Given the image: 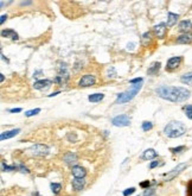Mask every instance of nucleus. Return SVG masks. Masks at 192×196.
<instances>
[{"label": "nucleus", "mask_w": 192, "mask_h": 196, "mask_svg": "<svg viewBox=\"0 0 192 196\" xmlns=\"http://www.w3.org/2000/svg\"><path fill=\"white\" fill-rule=\"evenodd\" d=\"M178 44H190L192 43V33H183V35H180L178 38H177V41H176Z\"/></svg>", "instance_id": "13"}, {"label": "nucleus", "mask_w": 192, "mask_h": 196, "mask_svg": "<svg viewBox=\"0 0 192 196\" xmlns=\"http://www.w3.org/2000/svg\"><path fill=\"white\" fill-rule=\"evenodd\" d=\"M71 174L74 176V178H84L87 175V171L84 168L78 167V165H74L71 168Z\"/></svg>", "instance_id": "10"}, {"label": "nucleus", "mask_w": 192, "mask_h": 196, "mask_svg": "<svg viewBox=\"0 0 192 196\" xmlns=\"http://www.w3.org/2000/svg\"><path fill=\"white\" fill-rule=\"evenodd\" d=\"M133 193H135V188L134 187H132V188H128V189H126V190H123V196H129L132 195Z\"/></svg>", "instance_id": "32"}, {"label": "nucleus", "mask_w": 192, "mask_h": 196, "mask_svg": "<svg viewBox=\"0 0 192 196\" xmlns=\"http://www.w3.org/2000/svg\"><path fill=\"white\" fill-rule=\"evenodd\" d=\"M31 4V1H23L21 2V5H30Z\"/></svg>", "instance_id": "43"}, {"label": "nucleus", "mask_w": 192, "mask_h": 196, "mask_svg": "<svg viewBox=\"0 0 192 196\" xmlns=\"http://www.w3.org/2000/svg\"><path fill=\"white\" fill-rule=\"evenodd\" d=\"M178 18H179V15H178V14L172 13V12H169V14H167V24H166V25H167L169 27L173 26V25L177 23Z\"/></svg>", "instance_id": "20"}, {"label": "nucleus", "mask_w": 192, "mask_h": 196, "mask_svg": "<svg viewBox=\"0 0 192 196\" xmlns=\"http://www.w3.org/2000/svg\"><path fill=\"white\" fill-rule=\"evenodd\" d=\"M151 39H152V33H151V32H145V33L142 35L141 42H142L144 45H147V44L151 42Z\"/></svg>", "instance_id": "24"}, {"label": "nucleus", "mask_w": 192, "mask_h": 196, "mask_svg": "<svg viewBox=\"0 0 192 196\" xmlns=\"http://www.w3.org/2000/svg\"><path fill=\"white\" fill-rule=\"evenodd\" d=\"M188 167V164L186 163H182V164H179V165H177L174 169H172L170 172H167V174H165V177H166V180L165 181H171V180H173L174 177H177L185 168Z\"/></svg>", "instance_id": "6"}, {"label": "nucleus", "mask_w": 192, "mask_h": 196, "mask_svg": "<svg viewBox=\"0 0 192 196\" xmlns=\"http://www.w3.org/2000/svg\"><path fill=\"white\" fill-rule=\"evenodd\" d=\"M185 150V146H178V147H172V149H170V151L172 152V153H180V152H183Z\"/></svg>", "instance_id": "29"}, {"label": "nucleus", "mask_w": 192, "mask_h": 196, "mask_svg": "<svg viewBox=\"0 0 192 196\" xmlns=\"http://www.w3.org/2000/svg\"><path fill=\"white\" fill-rule=\"evenodd\" d=\"M153 128V124L151 122V121H144L142 122V130L145 131V132H148V131H151Z\"/></svg>", "instance_id": "27"}, {"label": "nucleus", "mask_w": 192, "mask_h": 196, "mask_svg": "<svg viewBox=\"0 0 192 196\" xmlns=\"http://www.w3.org/2000/svg\"><path fill=\"white\" fill-rule=\"evenodd\" d=\"M38 113H40V108H36V109H31V111H27L25 112V116L30 118V116H33V115H37Z\"/></svg>", "instance_id": "28"}, {"label": "nucleus", "mask_w": 192, "mask_h": 196, "mask_svg": "<svg viewBox=\"0 0 192 196\" xmlns=\"http://www.w3.org/2000/svg\"><path fill=\"white\" fill-rule=\"evenodd\" d=\"M140 82H144V79H142V77H136V79H133V80L129 81V83H132V85L140 83Z\"/></svg>", "instance_id": "35"}, {"label": "nucleus", "mask_w": 192, "mask_h": 196, "mask_svg": "<svg viewBox=\"0 0 192 196\" xmlns=\"http://www.w3.org/2000/svg\"><path fill=\"white\" fill-rule=\"evenodd\" d=\"M155 157H158V153H157L155 150H153V149H147V150L142 153V158L146 159V161H151V159H153V158H155Z\"/></svg>", "instance_id": "18"}, {"label": "nucleus", "mask_w": 192, "mask_h": 196, "mask_svg": "<svg viewBox=\"0 0 192 196\" xmlns=\"http://www.w3.org/2000/svg\"><path fill=\"white\" fill-rule=\"evenodd\" d=\"M134 45H135L134 43H128V44H127V49H128V50H129V49L133 50V49H134Z\"/></svg>", "instance_id": "40"}, {"label": "nucleus", "mask_w": 192, "mask_h": 196, "mask_svg": "<svg viewBox=\"0 0 192 196\" xmlns=\"http://www.w3.org/2000/svg\"><path fill=\"white\" fill-rule=\"evenodd\" d=\"M158 97L171 102H184L190 98V91L184 87H173V86H161L155 89Z\"/></svg>", "instance_id": "1"}, {"label": "nucleus", "mask_w": 192, "mask_h": 196, "mask_svg": "<svg viewBox=\"0 0 192 196\" xmlns=\"http://www.w3.org/2000/svg\"><path fill=\"white\" fill-rule=\"evenodd\" d=\"M42 74H43V71H42V70H38V71H36V73L33 74V77H39Z\"/></svg>", "instance_id": "39"}, {"label": "nucleus", "mask_w": 192, "mask_h": 196, "mask_svg": "<svg viewBox=\"0 0 192 196\" xmlns=\"http://www.w3.org/2000/svg\"><path fill=\"white\" fill-rule=\"evenodd\" d=\"M6 19H7V15H6V14H2V15H1V19H0V23L4 24V21H5Z\"/></svg>", "instance_id": "41"}, {"label": "nucleus", "mask_w": 192, "mask_h": 196, "mask_svg": "<svg viewBox=\"0 0 192 196\" xmlns=\"http://www.w3.org/2000/svg\"><path fill=\"white\" fill-rule=\"evenodd\" d=\"M106 75H107V77H108V79H115L117 74H116V70H115V68H114V67H108Z\"/></svg>", "instance_id": "25"}, {"label": "nucleus", "mask_w": 192, "mask_h": 196, "mask_svg": "<svg viewBox=\"0 0 192 196\" xmlns=\"http://www.w3.org/2000/svg\"><path fill=\"white\" fill-rule=\"evenodd\" d=\"M183 109H184V112H185L186 116H188L189 119H191L192 120V105H186V106H184V107H183Z\"/></svg>", "instance_id": "26"}, {"label": "nucleus", "mask_w": 192, "mask_h": 196, "mask_svg": "<svg viewBox=\"0 0 192 196\" xmlns=\"http://www.w3.org/2000/svg\"><path fill=\"white\" fill-rule=\"evenodd\" d=\"M178 30L180 32H184V33H190V31L192 30V23L190 20H183L179 23L178 25Z\"/></svg>", "instance_id": "12"}, {"label": "nucleus", "mask_w": 192, "mask_h": 196, "mask_svg": "<svg viewBox=\"0 0 192 196\" xmlns=\"http://www.w3.org/2000/svg\"><path fill=\"white\" fill-rule=\"evenodd\" d=\"M1 36L6 37V38H12L13 41L18 39V33L14 30H2L1 31Z\"/></svg>", "instance_id": "19"}, {"label": "nucleus", "mask_w": 192, "mask_h": 196, "mask_svg": "<svg viewBox=\"0 0 192 196\" xmlns=\"http://www.w3.org/2000/svg\"><path fill=\"white\" fill-rule=\"evenodd\" d=\"M160 62H153L151 66H149V68H148V70H147V73H148V75H152V76H154V75H157L158 73H159V70H160Z\"/></svg>", "instance_id": "17"}, {"label": "nucleus", "mask_w": 192, "mask_h": 196, "mask_svg": "<svg viewBox=\"0 0 192 196\" xmlns=\"http://www.w3.org/2000/svg\"><path fill=\"white\" fill-rule=\"evenodd\" d=\"M4 80H5V77H4V75H2V74H1V76H0V81H1V82H2V81H4Z\"/></svg>", "instance_id": "45"}, {"label": "nucleus", "mask_w": 192, "mask_h": 196, "mask_svg": "<svg viewBox=\"0 0 192 196\" xmlns=\"http://www.w3.org/2000/svg\"><path fill=\"white\" fill-rule=\"evenodd\" d=\"M51 85H52V81L51 80H38V81H36L33 83V88L34 89H38V91H43V89L49 88Z\"/></svg>", "instance_id": "11"}, {"label": "nucleus", "mask_w": 192, "mask_h": 196, "mask_svg": "<svg viewBox=\"0 0 192 196\" xmlns=\"http://www.w3.org/2000/svg\"><path fill=\"white\" fill-rule=\"evenodd\" d=\"M20 132L19 128H14V130H11V131H6V132H2L0 134V139L1 140H5V139H10V138H13L15 137L18 133Z\"/></svg>", "instance_id": "15"}, {"label": "nucleus", "mask_w": 192, "mask_h": 196, "mask_svg": "<svg viewBox=\"0 0 192 196\" xmlns=\"http://www.w3.org/2000/svg\"><path fill=\"white\" fill-rule=\"evenodd\" d=\"M49 151H50V149L46 146V145H43V144H36V145H33V146H31L29 150H27V152L30 153V155H32V156H38V157H43V156H46L48 153H49Z\"/></svg>", "instance_id": "4"}, {"label": "nucleus", "mask_w": 192, "mask_h": 196, "mask_svg": "<svg viewBox=\"0 0 192 196\" xmlns=\"http://www.w3.org/2000/svg\"><path fill=\"white\" fill-rule=\"evenodd\" d=\"M158 165H160L159 161H154V162H152V163L149 164V169H154V168H155V167H158Z\"/></svg>", "instance_id": "37"}, {"label": "nucleus", "mask_w": 192, "mask_h": 196, "mask_svg": "<svg viewBox=\"0 0 192 196\" xmlns=\"http://www.w3.org/2000/svg\"><path fill=\"white\" fill-rule=\"evenodd\" d=\"M183 58L180 56H176V57H171L169 61H167V66H166V70H174L177 69L180 63H182Z\"/></svg>", "instance_id": "8"}, {"label": "nucleus", "mask_w": 192, "mask_h": 196, "mask_svg": "<svg viewBox=\"0 0 192 196\" xmlns=\"http://www.w3.org/2000/svg\"><path fill=\"white\" fill-rule=\"evenodd\" d=\"M18 168H19V169H20V171H21V172H24V174H29V172H30V171H29V169H27L26 167H24L23 164H20Z\"/></svg>", "instance_id": "36"}, {"label": "nucleus", "mask_w": 192, "mask_h": 196, "mask_svg": "<svg viewBox=\"0 0 192 196\" xmlns=\"http://www.w3.org/2000/svg\"><path fill=\"white\" fill-rule=\"evenodd\" d=\"M185 132H186V126L180 121H171L164 128V133L169 138L182 137Z\"/></svg>", "instance_id": "2"}, {"label": "nucleus", "mask_w": 192, "mask_h": 196, "mask_svg": "<svg viewBox=\"0 0 192 196\" xmlns=\"http://www.w3.org/2000/svg\"><path fill=\"white\" fill-rule=\"evenodd\" d=\"M180 81L185 85H189V86H192V73H188L185 75H183L180 77Z\"/></svg>", "instance_id": "22"}, {"label": "nucleus", "mask_w": 192, "mask_h": 196, "mask_svg": "<svg viewBox=\"0 0 192 196\" xmlns=\"http://www.w3.org/2000/svg\"><path fill=\"white\" fill-rule=\"evenodd\" d=\"M111 124L116 127H126L130 125V118L127 114H121L111 119Z\"/></svg>", "instance_id": "5"}, {"label": "nucleus", "mask_w": 192, "mask_h": 196, "mask_svg": "<svg viewBox=\"0 0 192 196\" xmlns=\"http://www.w3.org/2000/svg\"><path fill=\"white\" fill-rule=\"evenodd\" d=\"M1 169H2V171H12V170H15V168H14V167L6 165L5 163H1Z\"/></svg>", "instance_id": "31"}, {"label": "nucleus", "mask_w": 192, "mask_h": 196, "mask_svg": "<svg viewBox=\"0 0 192 196\" xmlns=\"http://www.w3.org/2000/svg\"><path fill=\"white\" fill-rule=\"evenodd\" d=\"M103 98H104V95H103L102 93H95V94L89 95V97H88V100H89L90 102H98V101L103 100Z\"/></svg>", "instance_id": "21"}, {"label": "nucleus", "mask_w": 192, "mask_h": 196, "mask_svg": "<svg viewBox=\"0 0 192 196\" xmlns=\"http://www.w3.org/2000/svg\"><path fill=\"white\" fill-rule=\"evenodd\" d=\"M96 82V79L94 75L92 74H87L84 76L81 77L80 82H78V86L80 87H90V86H94Z\"/></svg>", "instance_id": "7"}, {"label": "nucleus", "mask_w": 192, "mask_h": 196, "mask_svg": "<svg viewBox=\"0 0 192 196\" xmlns=\"http://www.w3.org/2000/svg\"><path fill=\"white\" fill-rule=\"evenodd\" d=\"M166 26H167V25H166L165 23H160V24L155 25V26L153 27L154 35H155L157 37H159V38H164L165 35H166V31H167V27H166Z\"/></svg>", "instance_id": "9"}, {"label": "nucleus", "mask_w": 192, "mask_h": 196, "mask_svg": "<svg viewBox=\"0 0 192 196\" xmlns=\"http://www.w3.org/2000/svg\"><path fill=\"white\" fill-rule=\"evenodd\" d=\"M141 88H142V82L133 85L130 89H128V91H126V92H123V93L117 94V98H116L115 103H126V102L133 100V99L136 97V94L140 92Z\"/></svg>", "instance_id": "3"}, {"label": "nucleus", "mask_w": 192, "mask_h": 196, "mask_svg": "<svg viewBox=\"0 0 192 196\" xmlns=\"http://www.w3.org/2000/svg\"><path fill=\"white\" fill-rule=\"evenodd\" d=\"M50 188H51L52 193H53L55 195H57V194L61 192V189H62V184H61V183H55V182H52V183L50 184Z\"/></svg>", "instance_id": "23"}, {"label": "nucleus", "mask_w": 192, "mask_h": 196, "mask_svg": "<svg viewBox=\"0 0 192 196\" xmlns=\"http://www.w3.org/2000/svg\"><path fill=\"white\" fill-rule=\"evenodd\" d=\"M186 196H192V180L188 183V188H186Z\"/></svg>", "instance_id": "33"}, {"label": "nucleus", "mask_w": 192, "mask_h": 196, "mask_svg": "<svg viewBox=\"0 0 192 196\" xmlns=\"http://www.w3.org/2000/svg\"><path fill=\"white\" fill-rule=\"evenodd\" d=\"M32 196H40V194H39L38 192H34V193L32 194Z\"/></svg>", "instance_id": "44"}, {"label": "nucleus", "mask_w": 192, "mask_h": 196, "mask_svg": "<svg viewBox=\"0 0 192 196\" xmlns=\"http://www.w3.org/2000/svg\"><path fill=\"white\" fill-rule=\"evenodd\" d=\"M142 196H155V190L153 188H149V189H146L144 195Z\"/></svg>", "instance_id": "30"}, {"label": "nucleus", "mask_w": 192, "mask_h": 196, "mask_svg": "<svg viewBox=\"0 0 192 196\" xmlns=\"http://www.w3.org/2000/svg\"><path fill=\"white\" fill-rule=\"evenodd\" d=\"M71 184H73V188H74L76 192H80V190H82V189L84 188L86 180H84V178H74L73 182H71Z\"/></svg>", "instance_id": "14"}, {"label": "nucleus", "mask_w": 192, "mask_h": 196, "mask_svg": "<svg viewBox=\"0 0 192 196\" xmlns=\"http://www.w3.org/2000/svg\"><path fill=\"white\" fill-rule=\"evenodd\" d=\"M59 93H61V92L58 91V92H55V93H52V94H49L48 97H49V98H52V97H56V95H58Z\"/></svg>", "instance_id": "42"}, {"label": "nucleus", "mask_w": 192, "mask_h": 196, "mask_svg": "<svg viewBox=\"0 0 192 196\" xmlns=\"http://www.w3.org/2000/svg\"><path fill=\"white\" fill-rule=\"evenodd\" d=\"M149 186H151V182H149L148 180L145 181V182H141V183H140V187L144 188V189H149Z\"/></svg>", "instance_id": "34"}, {"label": "nucleus", "mask_w": 192, "mask_h": 196, "mask_svg": "<svg viewBox=\"0 0 192 196\" xmlns=\"http://www.w3.org/2000/svg\"><path fill=\"white\" fill-rule=\"evenodd\" d=\"M63 161H64L67 164L73 165V164H75V163L77 162V156H76L75 153H73V152H68L67 155H64Z\"/></svg>", "instance_id": "16"}, {"label": "nucleus", "mask_w": 192, "mask_h": 196, "mask_svg": "<svg viewBox=\"0 0 192 196\" xmlns=\"http://www.w3.org/2000/svg\"><path fill=\"white\" fill-rule=\"evenodd\" d=\"M10 113H19L21 112V108H12V109H8Z\"/></svg>", "instance_id": "38"}]
</instances>
